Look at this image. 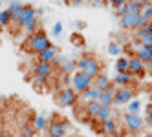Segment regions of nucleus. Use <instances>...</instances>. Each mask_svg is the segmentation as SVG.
Listing matches in <instances>:
<instances>
[{
  "mask_svg": "<svg viewBox=\"0 0 152 137\" xmlns=\"http://www.w3.org/2000/svg\"><path fill=\"white\" fill-rule=\"evenodd\" d=\"M26 49L29 51V53H40V51H44V49H48V48H51V42H50V38H48V35L44 33V31H37V33H33V35H29L28 37V40H26Z\"/></svg>",
  "mask_w": 152,
  "mask_h": 137,
  "instance_id": "f257e3e1",
  "label": "nucleus"
},
{
  "mask_svg": "<svg viewBox=\"0 0 152 137\" xmlns=\"http://www.w3.org/2000/svg\"><path fill=\"white\" fill-rule=\"evenodd\" d=\"M77 71H83L86 73L88 77H95L101 73V62L97 60L95 57H90V55H84L77 60Z\"/></svg>",
  "mask_w": 152,
  "mask_h": 137,
  "instance_id": "f03ea898",
  "label": "nucleus"
},
{
  "mask_svg": "<svg viewBox=\"0 0 152 137\" xmlns=\"http://www.w3.org/2000/svg\"><path fill=\"white\" fill-rule=\"evenodd\" d=\"M77 99H79V93L75 91L72 86H66V88H62V90L57 93V97H55L57 104H59V106H62V108H70V106H75V104H77Z\"/></svg>",
  "mask_w": 152,
  "mask_h": 137,
  "instance_id": "7ed1b4c3",
  "label": "nucleus"
},
{
  "mask_svg": "<svg viewBox=\"0 0 152 137\" xmlns=\"http://www.w3.org/2000/svg\"><path fill=\"white\" fill-rule=\"evenodd\" d=\"M72 88L77 93L86 91L88 88H92V77H88L83 71H73L72 73Z\"/></svg>",
  "mask_w": 152,
  "mask_h": 137,
  "instance_id": "20e7f679",
  "label": "nucleus"
},
{
  "mask_svg": "<svg viewBox=\"0 0 152 137\" xmlns=\"http://www.w3.org/2000/svg\"><path fill=\"white\" fill-rule=\"evenodd\" d=\"M123 124L126 126V130L128 132H141L143 130V124H145V121L139 117V115H136V113H125L123 115Z\"/></svg>",
  "mask_w": 152,
  "mask_h": 137,
  "instance_id": "39448f33",
  "label": "nucleus"
},
{
  "mask_svg": "<svg viewBox=\"0 0 152 137\" xmlns=\"http://www.w3.org/2000/svg\"><path fill=\"white\" fill-rule=\"evenodd\" d=\"M134 99V90L132 88H117L114 93V104L112 106H123V104H128Z\"/></svg>",
  "mask_w": 152,
  "mask_h": 137,
  "instance_id": "423d86ee",
  "label": "nucleus"
},
{
  "mask_svg": "<svg viewBox=\"0 0 152 137\" xmlns=\"http://www.w3.org/2000/svg\"><path fill=\"white\" fill-rule=\"evenodd\" d=\"M128 71L134 77H143L147 71V64L143 60H139L136 55H132V57H128Z\"/></svg>",
  "mask_w": 152,
  "mask_h": 137,
  "instance_id": "0eeeda50",
  "label": "nucleus"
},
{
  "mask_svg": "<svg viewBox=\"0 0 152 137\" xmlns=\"http://www.w3.org/2000/svg\"><path fill=\"white\" fill-rule=\"evenodd\" d=\"M134 75L130 71H123V73H117V75L112 79V84L115 88H130L134 84Z\"/></svg>",
  "mask_w": 152,
  "mask_h": 137,
  "instance_id": "6e6552de",
  "label": "nucleus"
},
{
  "mask_svg": "<svg viewBox=\"0 0 152 137\" xmlns=\"http://www.w3.org/2000/svg\"><path fill=\"white\" fill-rule=\"evenodd\" d=\"M48 137H64L68 132V124L64 121H53L48 124Z\"/></svg>",
  "mask_w": 152,
  "mask_h": 137,
  "instance_id": "1a4fd4ad",
  "label": "nucleus"
},
{
  "mask_svg": "<svg viewBox=\"0 0 152 137\" xmlns=\"http://www.w3.org/2000/svg\"><path fill=\"white\" fill-rule=\"evenodd\" d=\"M53 73V64H46V62H37L33 68V75L37 77V80L44 82L50 75Z\"/></svg>",
  "mask_w": 152,
  "mask_h": 137,
  "instance_id": "9d476101",
  "label": "nucleus"
},
{
  "mask_svg": "<svg viewBox=\"0 0 152 137\" xmlns=\"http://www.w3.org/2000/svg\"><path fill=\"white\" fill-rule=\"evenodd\" d=\"M115 90H117V88L114 86V84H110L108 88H104V90L101 91L99 99H97L101 106H110V108H112V104H114V93H115Z\"/></svg>",
  "mask_w": 152,
  "mask_h": 137,
  "instance_id": "9b49d317",
  "label": "nucleus"
},
{
  "mask_svg": "<svg viewBox=\"0 0 152 137\" xmlns=\"http://www.w3.org/2000/svg\"><path fill=\"white\" fill-rule=\"evenodd\" d=\"M37 15H35V7L33 6H22V11H20V17H18V22H17V26L18 28H22L24 24H28L29 20H33Z\"/></svg>",
  "mask_w": 152,
  "mask_h": 137,
  "instance_id": "f8f14e48",
  "label": "nucleus"
},
{
  "mask_svg": "<svg viewBox=\"0 0 152 137\" xmlns=\"http://www.w3.org/2000/svg\"><path fill=\"white\" fill-rule=\"evenodd\" d=\"M57 57V48L55 44H51V48L40 51V53H37V62H46V64H53V60H55Z\"/></svg>",
  "mask_w": 152,
  "mask_h": 137,
  "instance_id": "ddd939ff",
  "label": "nucleus"
},
{
  "mask_svg": "<svg viewBox=\"0 0 152 137\" xmlns=\"http://www.w3.org/2000/svg\"><path fill=\"white\" fill-rule=\"evenodd\" d=\"M136 57L139 60H143L145 64H152V48H145L136 44Z\"/></svg>",
  "mask_w": 152,
  "mask_h": 137,
  "instance_id": "4468645a",
  "label": "nucleus"
},
{
  "mask_svg": "<svg viewBox=\"0 0 152 137\" xmlns=\"http://www.w3.org/2000/svg\"><path fill=\"white\" fill-rule=\"evenodd\" d=\"M110 84H112V79L108 77V75H104V73H99V75H95V77L92 79V86L99 88V90H104V88H108Z\"/></svg>",
  "mask_w": 152,
  "mask_h": 137,
  "instance_id": "2eb2a0df",
  "label": "nucleus"
},
{
  "mask_svg": "<svg viewBox=\"0 0 152 137\" xmlns=\"http://www.w3.org/2000/svg\"><path fill=\"white\" fill-rule=\"evenodd\" d=\"M137 17L139 15H132V13H126L125 17L119 18V24L125 29H136V24H137Z\"/></svg>",
  "mask_w": 152,
  "mask_h": 137,
  "instance_id": "dca6fc26",
  "label": "nucleus"
},
{
  "mask_svg": "<svg viewBox=\"0 0 152 137\" xmlns=\"http://www.w3.org/2000/svg\"><path fill=\"white\" fill-rule=\"evenodd\" d=\"M22 6L20 4V0H13L11 4H9V13H11V24H17L18 22V17H20V11H22Z\"/></svg>",
  "mask_w": 152,
  "mask_h": 137,
  "instance_id": "f3484780",
  "label": "nucleus"
},
{
  "mask_svg": "<svg viewBox=\"0 0 152 137\" xmlns=\"http://www.w3.org/2000/svg\"><path fill=\"white\" fill-rule=\"evenodd\" d=\"M101 124H103V133H104V135H115V133H117V121H115L114 117L103 121Z\"/></svg>",
  "mask_w": 152,
  "mask_h": 137,
  "instance_id": "a211bd4d",
  "label": "nucleus"
},
{
  "mask_svg": "<svg viewBox=\"0 0 152 137\" xmlns=\"http://www.w3.org/2000/svg\"><path fill=\"white\" fill-rule=\"evenodd\" d=\"M31 121H33V128H35L37 132H44V130H48V119H46L42 113H37Z\"/></svg>",
  "mask_w": 152,
  "mask_h": 137,
  "instance_id": "6ab92c4d",
  "label": "nucleus"
},
{
  "mask_svg": "<svg viewBox=\"0 0 152 137\" xmlns=\"http://www.w3.org/2000/svg\"><path fill=\"white\" fill-rule=\"evenodd\" d=\"M101 91L103 90H99V88H95V86H92V88H88L86 91H83L81 95H83V99L88 102V101H97L99 99V95H101Z\"/></svg>",
  "mask_w": 152,
  "mask_h": 137,
  "instance_id": "aec40b11",
  "label": "nucleus"
},
{
  "mask_svg": "<svg viewBox=\"0 0 152 137\" xmlns=\"http://www.w3.org/2000/svg\"><path fill=\"white\" fill-rule=\"evenodd\" d=\"M22 31H24L28 37L33 35V33H37V31H39V18L35 17L33 20H29L28 24H24V26H22Z\"/></svg>",
  "mask_w": 152,
  "mask_h": 137,
  "instance_id": "412c9836",
  "label": "nucleus"
},
{
  "mask_svg": "<svg viewBox=\"0 0 152 137\" xmlns=\"http://www.w3.org/2000/svg\"><path fill=\"white\" fill-rule=\"evenodd\" d=\"M61 68H62V73H64V75H72L73 70L77 68V60H72V59L62 60V62H61Z\"/></svg>",
  "mask_w": 152,
  "mask_h": 137,
  "instance_id": "4be33fe9",
  "label": "nucleus"
},
{
  "mask_svg": "<svg viewBox=\"0 0 152 137\" xmlns=\"http://www.w3.org/2000/svg\"><path fill=\"white\" fill-rule=\"evenodd\" d=\"M99 108H101L99 101H88L86 106H84V112H86V115H90V117H95V113L99 112Z\"/></svg>",
  "mask_w": 152,
  "mask_h": 137,
  "instance_id": "5701e85b",
  "label": "nucleus"
},
{
  "mask_svg": "<svg viewBox=\"0 0 152 137\" xmlns=\"http://www.w3.org/2000/svg\"><path fill=\"white\" fill-rule=\"evenodd\" d=\"M110 117H112V108H110V106H101L99 112L95 113V119L99 121V123H103V121H106V119H110Z\"/></svg>",
  "mask_w": 152,
  "mask_h": 137,
  "instance_id": "b1692460",
  "label": "nucleus"
},
{
  "mask_svg": "<svg viewBox=\"0 0 152 137\" xmlns=\"http://www.w3.org/2000/svg\"><path fill=\"white\" fill-rule=\"evenodd\" d=\"M141 2L139 0H126V11L132 13V15H139L141 13Z\"/></svg>",
  "mask_w": 152,
  "mask_h": 137,
  "instance_id": "393cba45",
  "label": "nucleus"
},
{
  "mask_svg": "<svg viewBox=\"0 0 152 137\" xmlns=\"http://www.w3.org/2000/svg\"><path fill=\"white\" fill-rule=\"evenodd\" d=\"M114 68H115V71H117V73L128 71V57H117V60H115Z\"/></svg>",
  "mask_w": 152,
  "mask_h": 137,
  "instance_id": "a878e982",
  "label": "nucleus"
},
{
  "mask_svg": "<svg viewBox=\"0 0 152 137\" xmlns=\"http://www.w3.org/2000/svg\"><path fill=\"white\" fill-rule=\"evenodd\" d=\"M11 24V13H9V9H2L0 11V28H7Z\"/></svg>",
  "mask_w": 152,
  "mask_h": 137,
  "instance_id": "bb28decb",
  "label": "nucleus"
},
{
  "mask_svg": "<svg viewBox=\"0 0 152 137\" xmlns=\"http://www.w3.org/2000/svg\"><path fill=\"white\" fill-rule=\"evenodd\" d=\"M121 51H123V48H121L119 42H110V44H108V53L112 57H121Z\"/></svg>",
  "mask_w": 152,
  "mask_h": 137,
  "instance_id": "cd10ccee",
  "label": "nucleus"
},
{
  "mask_svg": "<svg viewBox=\"0 0 152 137\" xmlns=\"http://www.w3.org/2000/svg\"><path fill=\"white\" fill-rule=\"evenodd\" d=\"M148 35H152L150 33V29H148V26H145V28H139V29H136L134 31V40H141V38H145V37H148Z\"/></svg>",
  "mask_w": 152,
  "mask_h": 137,
  "instance_id": "c85d7f7f",
  "label": "nucleus"
},
{
  "mask_svg": "<svg viewBox=\"0 0 152 137\" xmlns=\"http://www.w3.org/2000/svg\"><path fill=\"white\" fill-rule=\"evenodd\" d=\"M139 112H141V102L137 101V99H132L128 102V113H136V115H139Z\"/></svg>",
  "mask_w": 152,
  "mask_h": 137,
  "instance_id": "c756f323",
  "label": "nucleus"
},
{
  "mask_svg": "<svg viewBox=\"0 0 152 137\" xmlns=\"http://www.w3.org/2000/svg\"><path fill=\"white\" fill-rule=\"evenodd\" d=\"M33 132H35V128L29 126L28 123L20 126V135H22V137H33Z\"/></svg>",
  "mask_w": 152,
  "mask_h": 137,
  "instance_id": "7c9ffc66",
  "label": "nucleus"
},
{
  "mask_svg": "<svg viewBox=\"0 0 152 137\" xmlns=\"http://www.w3.org/2000/svg\"><path fill=\"white\" fill-rule=\"evenodd\" d=\"M148 22H150V18H147L145 15H141V13H139V17H137V24H136V29H139V28H145Z\"/></svg>",
  "mask_w": 152,
  "mask_h": 137,
  "instance_id": "2f4dec72",
  "label": "nucleus"
},
{
  "mask_svg": "<svg viewBox=\"0 0 152 137\" xmlns=\"http://www.w3.org/2000/svg\"><path fill=\"white\" fill-rule=\"evenodd\" d=\"M137 44H139V46H145V48H152V35L145 37V38H141Z\"/></svg>",
  "mask_w": 152,
  "mask_h": 137,
  "instance_id": "473e14b6",
  "label": "nucleus"
},
{
  "mask_svg": "<svg viewBox=\"0 0 152 137\" xmlns=\"http://www.w3.org/2000/svg\"><path fill=\"white\" fill-rule=\"evenodd\" d=\"M141 15H145L147 18H150V20H152V4H148L147 7L141 9Z\"/></svg>",
  "mask_w": 152,
  "mask_h": 137,
  "instance_id": "72a5a7b5",
  "label": "nucleus"
},
{
  "mask_svg": "<svg viewBox=\"0 0 152 137\" xmlns=\"http://www.w3.org/2000/svg\"><path fill=\"white\" fill-rule=\"evenodd\" d=\"M126 13H128V11H126V4H123L121 7H117V9H115V17H119V18L125 17Z\"/></svg>",
  "mask_w": 152,
  "mask_h": 137,
  "instance_id": "f704fd0d",
  "label": "nucleus"
},
{
  "mask_svg": "<svg viewBox=\"0 0 152 137\" xmlns=\"http://www.w3.org/2000/svg\"><path fill=\"white\" fill-rule=\"evenodd\" d=\"M108 4H110L114 9H117V7H121L123 4H126V0H108Z\"/></svg>",
  "mask_w": 152,
  "mask_h": 137,
  "instance_id": "c9c22d12",
  "label": "nucleus"
},
{
  "mask_svg": "<svg viewBox=\"0 0 152 137\" xmlns=\"http://www.w3.org/2000/svg\"><path fill=\"white\" fill-rule=\"evenodd\" d=\"M61 33H62V24L61 22H55V24H53V35L59 37Z\"/></svg>",
  "mask_w": 152,
  "mask_h": 137,
  "instance_id": "e433bc0d",
  "label": "nucleus"
},
{
  "mask_svg": "<svg viewBox=\"0 0 152 137\" xmlns=\"http://www.w3.org/2000/svg\"><path fill=\"white\" fill-rule=\"evenodd\" d=\"M147 124H148L150 128H152V112H150V113L147 115Z\"/></svg>",
  "mask_w": 152,
  "mask_h": 137,
  "instance_id": "4c0bfd02",
  "label": "nucleus"
},
{
  "mask_svg": "<svg viewBox=\"0 0 152 137\" xmlns=\"http://www.w3.org/2000/svg\"><path fill=\"white\" fill-rule=\"evenodd\" d=\"M84 2H86V0H72L70 4H75V6H79V4H84Z\"/></svg>",
  "mask_w": 152,
  "mask_h": 137,
  "instance_id": "58836bf2",
  "label": "nucleus"
},
{
  "mask_svg": "<svg viewBox=\"0 0 152 137\" xmlns=\"http://www.w3.org/2000/svg\"><path fill=\"white\" fill-rule=\"evenodd\" d=\"M2 137H15V135H13L11 132H4V133H2Z\"/></svg>",
  "mask_w": 152,
  "mask_h": 137,
  "instance_id": "ea45409f",
  "label": "nucleus"
},
{
  "mask_svg": "<svg viewBox=\"0 0 152 137\" xmlns=\"http://www.w3.org/2000/svg\"><path fill=\"white\" fill-rule=\"evenodd\" d=\"M147 26H148V29H150V33H152V20H150V22H148Z\"/></svg>",
  "mask_w": 152,
  "mask_h": 137,
  "instance_id": "a19ab883",
  "label": "nucleus"
},
{
  "mask_svg": "<svg viewBox=\"0 0 152 137\" xmlns=\"http://www.w3.org/2000/svg\"><path fill=\"white\" fill-rule=\"evenodd\" d=\"M94 2H95V4H103V0H94Z\"/></svg>",
  "mask_w": 152,
  "mask_h": 137,
  "instance_id": "79ce46f5",
  "label": "nucleus"
},
{
  "mask_svg": "<svg viewBox=\"0 0 152 137\" xmlns=\"http://www.w3.org/2000/svg\"><path fill=\"white\" fill-rule=\"evenodd\" d=\"M2 133H4V130H2V126H0V137H2Z\"/></svg>",
  "mask_w": 152,
  "mask_h": 137,
  "instance_id": "37998d69",
  "label": "nucleus"
},
{
  "mask_svg": "<svg viewBox=\"0 0 152 137\" xmlns=\"http://www.w3.org/2000/svg\"><path fill=\"white\" fill-rule=\"evenodd\" d=\"M150 112H152V104H150V106H148V113H150Z\"/></svg>",
  "mask_w": 152,
  "mask_h": 137,
  "instance_id": "c03bdc74",
  "label": "nucleus"
},
{
  "mask_svg": "<svg viewBox=\"0 0 152 137\" xmlns=\"http://www.w3.org/2000/svg\"><path fill=\"white\" fill-rule=\"evenodd\" d=\"M64 2H66V4H70V2H72V0H64Z\"/></svg>",
  "mask_w": 152,
  "mask_h": 137,
  "instance_id": "a18cd8bd",
  "label": "nucleus"
},
{
  "mask_svg": "<svg viewBox=\"0 0 152 137\" xmlns=\"http://www.w3.org/2000/svg\"><path fill=\"white\" fill-rule=\"evenodd\" d=\"M0 11H2V2H0Z\"/></svg>",
  "mask_w": 152,
  "mask_h": 137,
  "instance_id": "49530a36",
  "label": "nucleus"
},
{
  "mask_svg": "<svg viewBox=\"0 0 152 137\" xmlns=\"http://www.w3.org/2000/svg\"><path fill=\"white\" fill-rule=\"evenodd\" d=\"M17 137H22V135H17Z\"/></svg>",
  "mask_w": 152,
  "mask_h": 137,
  "instance_id": "de8ad7c7",
  "label": "nucleus"
},
{
  "mask_svg": "<svg viewBox=\"0 0 152 137\" xmlns=\"http://www.w3.org/2000/svg\"><path fill=\"white\" fill-rule=\"evenodd\" d=\"M150 4H152V0H150Z\"/></svg>",
  "mask_w": 152,
  "mask_h": 137,
  "instance_id": "09e8293b",
  "label": "nucleus"
}]
</instances>
